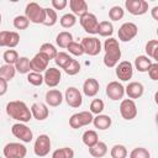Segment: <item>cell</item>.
<instances>
[{
  "mask_svg": "<svg viewBox=\"0 0 158 158\" xmlns=\"http://www.w3.org/2000/svg\"><path fill=\"white\" fill-rule=\"evenodd\" d=\"M104 49H105V56H104V64L107 68H114L117 65L120 58H121V49L118 41L110 37L105 40L104 43Z\"/></svg>",
  "mask_w": 158,
  "mask_h": 158,
  "instance_id": "cell-1",
  "label": "cell"
},
{
  "mask_svg": "<svg viewBox=\"0 0 158 158\" xmlns=\"http://www.w3.org/2000/svg\"><path fill=\"white\" fill-rule=\"evenodd\" d=\"M6 114L11 118H14L16 121H20L22 123L28 122L31 120V117H32L31 110L28 109V106L23 101H20V100L10 101L6 105Z\"/></svg>",
  "mask_w": 158,
  "mask_h": 158,
  "instance_id": "cell-2",
  "label": "cell"
},
{
  "mask_svg": "<svg viewBox=\"0 0 158 158\" xmlns=\"http://www.w3.org/2000/svg\"><path fill=\"white\" fill-rule=\"evenodd\" d=\"M25 16L27 17V20L30 22H33V23H43L44 21V16H46V12H44V7H42L40 4L37 2H28L26 5V9H25Z\"/></svg>",
  "mask_w": 158,
  "mask_h": 158,
  "instance_id": "cell-3",
  "label": "cell"
},
{
  "mask_svg": "<svg viewBox=\"0 0 158 158\" xmlns=\"http://www.w3.org/2000/svg\"><path fill=\"white\" fill-rule=\"evenodd\" d=\"M93 114L90 111H81V112H77L74 115L70 116L69 118V126L72 128H80L84 126H88L93 122Z\"/></svg>",
  "mask_w": 158,
  "mask_h": 158,
  "instance_id": "cell-4",
  "label": "cell"
},
{
  "mask_svg": "<svg viewBox=\"0 0 158 158\" xmlns=\"http://www.w3.org/2000/svg\"><path fill=\"white\" fill-rule=\"evenodd\" d=\"M27 148L17 142H10L4 147V156L6 158H25Z\"/></svg>",
  "mask_w": 158,
  "mask_h": 158,
  "instance_id": "cell-5",
  "label": "cell"
},
{
  "mask_svg": "<svg viewBox=\"0 0 158 158\" xmlns=\"http://www.w3.org/2000/svg\"><path fill=\"white\" fill-rule=\"evenodd\" d=\"M11 133H12L16 138H19L20 141L26 142V143L31 142L32 138H33V133H32L31 128H30L28 126H26L25 123H22V122L14 123L12 127H11Z\"/></svg>",
  "mask_w": 158,
  "mask_h": 158,
  "instance_id": "cell-6",
  "label": "cell"
},
{
  "mask_svg": "<svg viewBox=\"0 0 158 158\" xmlns=\"http://www.w3.org/2000/svg\"><path fill=\"white\" fill-rule=\"evenodd\" d=\"M81 47L84 53L89 56H98L101 52V42L96 37H84L81 40Z\"/></svg>",
  "mask_w": 158,
  "mask_h": 158,
  "instance_id": "cell-7",
  "label": "cell"
},
{
  "mask_svg": "<svg viewBox=\"0 0 158 158\" xmlns=\"http://www.w3.org/2000/svg\"><path fill=\"white\" fill-rule=\"evenodd\" d=\"M51 151V138L47 135H40L35 141L33 152L37 157H46Z\"/></svg>",
  "mask_w": 158,
  "mask_h": 158,
  "instance_id": "cell-8",
  "label": "cell"
},
{
  "mask_svg": "<svg viewBox=\"0 0 158 158\" xmlns=\"http://www.w3.org/2000/svg\"><path fill=\"white\" fill-rule=\"evenodd\" d=\"M138 33V28L136 26V23L133 22H125L121 25V27L118 28V40L122 42H128L131 40H133Z\"/></svg>",
  "mask_w": 158,
  "mask_h": 158,
  "instance_id": "cell-9",
  "label": "cell"
},
{
  "mask_svg": "<svg viewBox=\"0 0 158 158\" xmlns=\"http://www.w3.org/2000/svg\"><path fill=\"white\" fill-rule=\"evenodd\" d=\"M81 27L84 28L85 32L88 33H91V35H95L98 33V27H99V21L96 19V16L94 14H90V12H86L85 15H83L79 20Z\"/></svg>",
  "mask_w": 158,
  "mask_h": 158,
  "instance_id": "cell-10",
  "label": "cell"
},
{
  "mask_svg": "<svg viewBox=\"0 0 158 158\" xmlns=\"http://www.w3.org/2000/svg\"><path fill=\"white\" fill-rule=\"evenodd\" d=\"M64 99L67 101V104L70 106V107H79L81 106L83 104V96H81V93L78 88L75 86H69L65 90V94H64Z\"/></svg>",
  "mask_w": 158,
  "mask_h": 158,
  "instance_id": "cell-11",
  "label": "cell"
},
{
  "mask_svg": "<svg viewBox=\"0 0 158 158\" xmlns=\"http://www.w3.org/2000/svg\"><path fill=\"white\" fill-rule=\"evenodd\" d=\"M120 114L125 120H133L137 116V106L136 102L131 99H123L120 104Z\"/></svg>",
  "mask_w": 158,
  "mask_h": 158,
  "instance_id": "cell-12",
  "label": "cell"
},
{
  "mask_svg": "<svg viewBox=\"0 0 158 158\" xmlns=\"http://www.w3.org/2000/svg\"><path fill=\"white\" fill-rule=\"evenodd\" d=\"M125 6L128 12L135 16L143 15L148 11V2L146 0H126Z\"/></svg>",
  "mask_w": 158,
  "mask_h": 158,
  "instance_id": "cell-13",
  "label": "cell"
},
{
  "mask_svg": "<svg viewBox=\"0 0 158 158\" xmlns=\"http://www.w3.org/2000/svg\"><path fill=\"white\" fill-rule=\"evenodd\" d=\"M48 63H49V59L46 54L38 52L35 54V57L30 60V65H31V70L35 72V73H42V72H46V69L48 68Z\"/></svg>",
  "mask_w": 158,
  "mask_h": 158,
  "instance_id": "cell-14",
  "label": "cell"
},
{
  "mask_svg": "<svg viewBox=\"0 0 158 158\" xmlns=\"http://www.w3.org/2000/svg\"><path fill=\"white\" fill-rule=\"evenodd\" d=\"M20 42V35L15 31H0V47L14 48Z\"/></svg>",
  "mask_w": 158,
  "mask_h": 158,
  "instance_id": "cell-15",
  "label": "cell"
},
{
  "mask_svg": "<svg viewBox=\"0 0 158 158\" xmlns=\"http://www.w3.org/2000/svg\"><path fill=\"white\" fill-rule=\"evenodd\" d=\"M116 75L120 80L127 81L133 75V65L128 60H122L116 65Z\"/></svg>",
  "mask_w": 158,
  "mask_h": 158,
  "instance_id": "cell-16",
  "label": "cell"
},
{
  "mask_svg": "<svg viewBox=\"0 0 158 158\" xmlns=\"http://www.w3.org/2000/svg\"><path fill=\"white\" fill-rule=\"evenodd\" d=\"M106 95L109 96V99L114 101L121 100L125 95V88L118 81H110L106 85Z\"/></svg>",
  "mask_w": 158,
  "mask_h": 158,
  "instance_id": "cell-17",
  "label": "cell"
},
{
  "mask_svg": "<svg viewBox=\"0 0 158 158\" xmlns=\"http://www.w3.org/2000/svg\"><path fill=\"white\" fill-rule=\"evenodd\" d=\"M60 72L57 68H47L43 75V83H46L47 86L49 88H54L59 84L60 81Z\"/></svg>",
  "mask_w": 158,
  "mask_h": 158,
  "instance_id": "cell-18",
  "label": "cell"
},
{
  "mask_svg": "<svg viewBox=\"0 0 158 158\" xmlns=\"http://www.w3.org/2000/svg\"><path fill=\"white\" fill-rule=\"evenodd\" d=\"M143 91H144V88H143L142 83H139V81H131L125 88V93L127 94L128 99H131V100L141 98L143 95Z\"/></svg>",
  "mask_w": 158,
  "mask_h": 158,
  "instance_id": "cell-19",
  "label": "cell"
},
{
  "mask_svg": "<svg viewBox=\"0 0 158 158\" xmlns=\"http://www.w3.org/2000/svg\"><path fill=\"white\" fill-rule=\"evenodd\" d=\"M30 110H31V115L38 121L46 120L48 117V115H49V111H48L47 106L44 104H42V102H33Z\"/></svg>",
  "mask_w": 158,
  "mask_h": 158,
  "instance_id": "cell-20",
  "label": "cell"
},
{
  "mask_svg": "<svg viewBox=\"0 0 158 158\" xmlns=\"http://www.w3.org/2000/svg\"><path fill=\"white\" fill-rule=\"evenodd\" d=\"M99 89H100V84L95 78H88L83 84V93L89 98L95 96L99 93Z\"/></svg>",
  "mask_w": 158,
  "mask_h": 158,
  "instance_id": "cell-21",
  "label": "cell"
},
{
  "mask_svg": "<svg viewBox=\"0 0 158 158\" xmlns=\"http://www.w3.org/2000/svg\"><path fill=\"white\" fill-rule=\"evenodd\" d=\"M46 104L52 106V107H57L62 104L63 101V94L58 90V89H51L46 93Z\"/></svg>",
  "mask_w": 158,
  "mask_h": 158,
  "instance_id": "cell-22",
  "label": "cell"
},
{
  "mask_svg": "<svg viewBox=\"0 0 158 158\" xmlns=\"http://www.w3.org/2000/svg\"><path fill=\"white\" fill-rule=\"evenodd\" d=\"M69 6H70V10H72L74 16L81 17L83 15L89 12L88 11V4H86L85 0H70Z\"/></svg>",
  "mask_w": 158,
  "mask_h": 158,
  "instance_id": "cell-23",
  "label": "cell"
},
{
  "mask_svg": "<svg viewBox=\"0 0 158 158\" xmlns=\"http://www.w3.org/2000/svg\"><path fill=\"white\" fill-rule=\"evenodd\" d=\"M93 123L95 126V128H99V130H107L110 128L112 121H111V117L109 115H96L94 118H93Z\"/></svg>",
  "mask_w": 158,
  "mask_h": 158,
  "instance_id": "cell-24",
  "label": "cell"
},
{
  "mask_svg": "<svg viewBox=\"0 0 158 158\" xmlns=\"http://www.w3.org/2000/svg\"><path fill=\"white\" fill-rule=\"evenodd\" d=\"M89 153L94 158H102L107 153V146H106L105 142L99 141L98 143H95L93 147L89 148Z\"/></svg>",
  "mask_w": 158,
  "mask_h": 158,
  "instance_id": "cell-25",
  "label": "cell"
},
{
  "mask_svg": "<svg viewBox=\"0 0 158 158\" xmlns=\"http://www.w3.org/2000/svg\"><path fill=\"white\" fill-rule=\"evenodd\" d=\"M152 65V60L147 57V56H138L136 59H135V67L138 72L141 73H144V72H148L149 67Z\"/></svg>",
  "mask_w": 158,
  "mask_h": 158,
  "instance_id": "cell-26",
  "label": "cell"
},
{
  "mask_svg": "<svg viewBox=\"0 0 158 158\" xmlns=\"http://www.w3.org/2000/svg\"><path fill=\"white\" fill-rule=\"evenodd\" d=\"M83 143L86 146V147H93L95 143H98L99 142V136H98V133H96V131H94V130H88V131H85L84 133H83Z\"/></svg>",
  "mask_w": 158,
  "mask_h": 158,
  "instance_id": "cell-27",
  "label": "cell"
},
{
  "mask_svg": "<svg viewBox=\"0 0 158 158\" xmlns=\"http://www.w3.org/2000/svg\"><path fill=\"white\" fill-rule=\"evenodd\" d=\"M72 41H73V36H72V33L68 32V31H62V32H59V33L57 35V37H56V43H57L60 48H67L68 44H69Z\"/></svg>",
  "mask_w": 158,
  "mask_h": 158,
  "instance_id": "cell-28",
  "label": "cell"
},
{
  "mask_svg": "<svg viewBox=\"0 0 158 158\" xmlns=\"http://www.w3.org/2000/svg\"><path fill=\"white\" fill-rule=\"evenodd\" d=\"M15 69L20 74H27V73H30V70H31L30 59L27 57H19L17 62L15 63Z\"/></svg>",
  "mask_w": 158,
  "mask_h": 158,
  "instance_id": "cell-29",
  "label": "cell"
},
{
  "mask_svg": "<svg viewBox=\"0 0 158 158\" xmlns=\"http://www.w3.org/2000/svg\"><path fill=\"white\" fill-rule=\"evenodd\" d=\"M98 33L101 37H111L114 33V26L110 21H101L99 22L98 27Z\"/></svg>",
  "mask_w": 158,
  "mask_h": 158,
  "instance_id": "cell-30",
  "label": "cell"
},
{
  "mask_svg": "<svg viewBox=\"0 0 158 158\" xmlns=\"http://www.w3.org/2000/svg\"><path fill=\"white\" fill-rule=\"evenodd\" d=\"M16 74V69H15V65H10V64H4L0 67V78L5 79L6 81L14 79Z\"/></svg>",
  "mask_w": 158,
  "mask_h": 158,
  "instance_id": "cell-31",
  "label": "cell"
},
{
  "mask_svg": "<svg viewBox=\"0 0 158 158\" xmlns=\"http://www.w3.org/2000/svg\"><path fill=\"white\" fill-rule=\"evenodd\" d=\"M44 12H46V16H44V21H43V25L44 26H48V27H52L57 23V12L51 9V7H44Z\"/></svg>",
  "mask_w": 158,
  "mask_h": 158,
  "instance_id": "cell-32",
  "label": "cell"
},
{
  "mask_svg": "<svg viewBox=\"0 0 158 158\" xmlns=\"http://www.w3.org/2000/svg\"><path fill=\"white\" fill-rule=\"evenodd\" d=\"M146 53L147 57H151L152 59H158V41L151 40L146 43Z\"/></svg>",
  "mask_w": 158,
  "mask_h": 158,
  "instance_id": "cell-33",
  "label": "cell"
},
{
  "mask_svg": "<svg viewBox=\"0 0 158 158\" xmlns=\"http://www.w3.org/2000/svg\"><path fill=\"white\" fill-rule=\"evenodd\" d=\"M40 52L43 53V54H46L49 60H51V59H54L56 56H57V53H58V51L56 49V47H54L52 43H49V42L43 43V44L40 47Z\"/></svg>",
  "mask_w": 158,
  "mask_h": 158,
  "instance_id": "cell-34",
  "label": "cell"
},
{
  "mask_svg": "<svg viewBox=\"0 0 158 158\" xmlns=\"http://www.w3.org/2000/svg\"><path fill=\"white\" fill-rule=\"evenodd\" d=\"M72 59H73V58H72L68 53H65V52H58L57 56H56V58H54V62H56V64H57L59 68L64 69V68L70 63Z\"/></svg>",
  "mask_w": 158,
  "mask_h": 158,
  "instance_id": "cell-35",
  "label": "cell"
},
{
  "mask_svg": "<svg viewBox=\"0 0 158 158\" xmlns=\"http://www.w3.org/2000/svg\"><path fill=\"white\" fill-rule=\"evenodd\" d=\"M52 158H74V151L69 147H63L56 149L52 153Z\"/></svg>",
  "mask_w": 158,
  "mask_h": 158,
  "instance_id": "cell-36",
  "label": "cell"
},
{
  "mask_svg": "<svg viewBox=\"0 0 158 158\" xmlns=\"http://www.w3.org/2000/svg\"><path fill=\"white\" fill-rule=\"evenodd\" d=\"M59 23L64 28H70L77 23V17L73 14H64L59 20Z\"/></svg>",
  "mask_w": 158,
  "mask_h": 158,
  "instance_id": "cell-37",
  "label": "cell"
},
{
  "mask_svg": "<svg viewBox=\"0 0 158 158\" xmlns=\"http://www.w3.org/2000/svg\"><path fill=\"white\" fill-rule=\"evenodd\" d=\"M2 58L5 60V64H10V65H15V63L19 59V53L15 49H7L4 52Z\"/></svg>",
  "mask_w": 158,
  "mask_h": 158,
  "instance_id": "cell-38",
  "label": "cell"
},
{
  "mask_svg": "<svg viewBox=\"0 0 158 158\" xmlns=\"http://www.w3.org/2000/svg\"><path fill=\"white\" fill-rule=\"evenodd\" d=\"M111 158H126L127 157V149L122 144H115L110 151Z\"/></svg>",
  "mask_w": 158,
  "mask_h": 158,
  "instance_id": "cell-39",
  "label": "cell"
},
{
  "mask_svg": "<svg viewBox=\"0 0 158 158\" xmlns=\"http://www.w3.org/2000/svg\"><path fill=\"white\" fill-rule=\"evenodd\" d=\"M130 158H151V153L144 147H136L131 151Z\"/></svg>",
  "mask_w": 158,
  "mask_h": 158,
  "instance_id": "cell-40",
  "label": "cell"
},
{
  "mask_svg": "<svg viewBox=\"0 0 158 158\" xmlns=\"http://www.w3.org/2000/svg\"><path fill=\"white\" fill-rule=\"evenodd\" d=\"M125 15V10L121 7V6H112L110 10H109V17L110 20L112 21H118L123 17Z\"/></svg>",
  "mask_w": 158,
  "mask_h": 158,
  "instance_id": "cell-41",
  "label": "cell"
},
{
  "mask_svg": "<svg viewBox=\"0 0 158 158\" xmlns=\"http://www.w3.org/2000/svg\"><path fill=\"white\" fill-rule=\"evenodd\" d=\"M30 25V21L25 15H19L14 19V27L16 30H26Z\"/></svg>",
  "mask_w": 158,
  "mask_h": 158,
  "instance_id": "cell-42",
  "label": "cell"
},
{
  "mask_svg": "<svg viewBox=\"0 0 158 158\" xmlns=\"http://www.w3.org/2000/svg\"><path fill=\"white\" fill-rule=\"evenodd\" d=\"M64 72L68 74V75H75L80 72V64L77 59H72L70 63L64 68Z\"/></svg>",
  "mask_w": 158,
  "mask_h": 158,
  "instance_id": "cell-43",
  "label": "cell"
},
{
  "mask_svg": "<svg viewBox=\"0 0 158 158\" xmlns=\"http://www.w3.org/2000/svg\"><path fill=\"white\" fill-rule=\"evenodd\" d=\"M27 81L30 84H32L33 86H40L43 83V75L40 73H35V72H30L27 75Z\"/></svg>",
  "mask_w": 158,
  "mask_h": 158,
  "instance_id": "cell-44",
  "label": "cell"
},
{
  "mask_svg": "<svg viewBox=\"0 0 158 158\" xmlns=\"http://www.w3.org/2000/svg\"><path fill=\"white\" fill-rule=\"evenodd\" d=\"M104 101L101 99H94L91 102H90V112L91 114H95V115H100L104 110Z\"/></svg>",
  "mask_w": 158,
  "mask_h": 158,
  "instance_id": "cell-45",
  "label": "cell"
},
{
  "mask_svg": "<svg viewBox=\"0 0 158 158\" xmlns=\"http://www.w3.org/2000/svg\"><path fill=\"white\" fill-rule=\"evenodd\" d=\"M67 49L69 51V53H72L73 56H83L84 54V51H83V47H81V44L79 43V42H74V41H72L69 44H68V47H67Z\"/></svg>",
  "mask_w": 158,
  "mask_h": 158,
  "instance_id": "cell-46",
  "label": "cell"
},
{
  "mask_svg": "<svg viewBox=\"0 0 158 158\" xmlns=\"http://www.w3.org/2000/svg\"><path fill=\"white\" fill-rule=\"evenodd\" d=\"M148 75L152 80H158V63H152L148 69Z\"/></svg>",
  "mask_w": 158,
  "mask_h": 158,
  "instance_id": "cell-47",
  "label": "cell"
},
{
  "mask_svg": "<svg viewBox=\"0 0 158 158\" xmlns=\"http://www.w3.org/2000/svg\"><path fill=\"white\" fill-rule=\"evenodd\" d=\"M52 6H53V10L56 11V10H63L67 5H68V2H67V0H52Z\"/></svg>",
  "mask_w": 158,
  "mask_h": 158,
  "instance_id": "cell-48",
  "label": "cell"
},
{
  "mask_svg": "<svg viewBox=\"0 0 158 158\" xmlns=\"http://www.w3.org/2000/svg\"><path fill=\"white\" fill-rule=\"evenodd\" d=\"M7 91V81L2 78H0V96L5 95Z\"/></svg>",
  "mask_w": 158,
  "mask_h": 158,
  "instance_id": "cell-49",
  "label": "cell"
},
{
  "mask_svg": "<svg viewBox=\"0 0 158 158\" xmlns=\"http://www.w3.org/2000/svg\"><path fill=\"white\" fill-rule=\"evenodd\" d=\"M151 14H152V17L154 20H158V6H154L152 10H151Z\"/></svg>",
  "mask_w": 158,
  "mask_h": 158,
  "instance_id": "cell-50",
  "label": "cell"
},
{
  "mask_svg": "<svg viewBox=\"0 0 158 158\" xmlns=\"http://www.w3.org/2000/svg\"><path fill=\"white\" fill-rule=\"evenodd\" d=\"M0 25H1V14H0Z\"/></svg>",
  "mask_w": 158,
  "mask_h": 158,
  "instance_id": "cell-51",
  "label": "cell"
}]
</instances>
